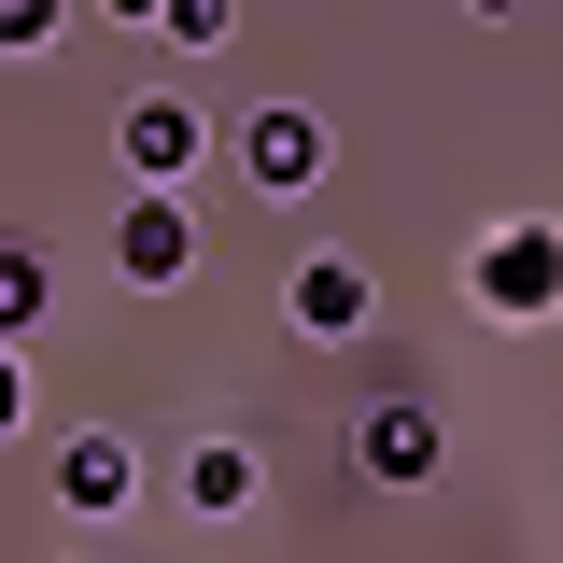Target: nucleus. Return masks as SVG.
I'll use <instances>...</instances> for the list:
<instances>
[{
  "mask_svg": "<svg viewBox=\"0 0 563 563\" xmlns=\"http://www.w3.org/2000/svg\"><path fill=\"white\" fill-rule=\"evenodd\" d=\"M465 282H479L493 324H550V310H563V225H550V211H507V225H479Z\"/></svg>",
  "mask_w": 563,
  "mask_h": 563,
  "instance_id": "f257e3e1",
  "label": "nucleus"
},
{
  "mask_svg": "<svg viewBox=\"0 0 563 563\" xmlns=\"http://www.w3.org/2000/svg\"><path fill=\"white\" fill-rule=\"evenodd\" d=\"M184 268H198V211H184V198H155V184H141V198L113 211V282H141V296H169Z\"/></svg>",
  "mask_w": 563,
  "mask_h": 563,
  "instance_id": "f03ea898",
  "label": "nucleus"
},
{
  "mask_svg": "<svg viewBox=\"0 0 563 563\" xmlns=\"http://www.w3.org/2000/svg\"><path fill=\"white\" fill-rule=\"evenodd\" d=\"M352 465H366L380 493H422L437 465H451V437H437V409H422V395H380V409L352 422Z\"/></svg>",
  "mask_w": 563,
  "mask_h": 563,
  "instance_id": "7ed1b4c3",
  "label": "nucleus"
},
{
  "mask_svg": "<svg viewBox=\"0 0 563 563\" xmlns=\"http://www.w3.org/2000/svg\"><path fill=\"white\" fill-rule=\"evenodd\" d=\"M240 169H254L268 198H310V184H324V113H310V99H268V113L240 128Z\"/></svg>",
  "mask_w": 563,
  "mask_h": 563,
  "instance_id": "20e7f679",
  "label": "nucleus"
},
{
  "mask_svg": "<svg viewBox=\"0 0 563 563\" xmlns=\"http://www.w3.org/2000/svg\"><path fill=\"white\" fill-rule=\"evenodd\" d=\"M198 155H211V113H198V99H169V85L128 99V169L155 184V198H184V169H198Z\"/></svg>",
  "mask_w": 563,
  "mask_h": 563,
  "instance_id": "39448f33",
  "label": "nucleus"
},
{
  "mask_svg": "<svg viewBox=\"0 0 563 563\" xmlns=\"http://www.w3.org/2000/svg\"><path fill=\"white\" fill-rule=\"evenodd\" d=\"M128 493H141V451L113 437V422H85V437L57 451V507L70 521H128Z\"/></svg>",
  "mask_w": 563,
  "mask_h": 563,
  "instance_id": "423d86ee",
  "label": "nucleus"
},
{
  "mask_svg": "<svg viewBox=\"0 0 563 563\" xmlns=\"http://www.w3.org/2000/svg\"><path fill=\"white\" fill-rule=\"evenodd\" d=\"M282 310H296V339H352V324L380 310V282L352 268V254H296V282H282Z\"/></svg>",
  "mask_w": 563,
  "mask_h": 563,
  "instance_id": "0eeeda50",
  "label": "nucleus"
},
{
  "mask_svg": "<svg viewBox=\"0 0 563 563\" xmlns=\"http://www.w3.org/2000/svg\"><path fill=\"white\" fill-rule=\"evenodd\" d=\"M184 507H198V521L268 507V451H254V437H198V451H184Z\"/></svg>",
  "mask_w": 563,
  "mask_h": 563,
  "instance_id": "6e6552de",
  "label": "nucleus"
},
{
  "mask_svg": "<svg viewBox=\"0 0 563 563\" xmlns=\"http://www.w3.org/2000/svg\"><path fill=\"white\" fill-rule=\"evenodd\" d=\"M57 310V268L43 254H0V324H43Z\"/></svg>",
  "mask_w": 563,
  "mask_h": 563,
  "instance_id": "1a4fd4ad",
  "label": "nucleus"
},
{
  "mask_svg": "<svg viewBox=\"0 0 563 563\" xmlns=\"http://www.w3.org/2000/svg\"><path fill=\"white\" fill-rule=\"evenodd\" d=\"M155 29H169V43H184V57H211V43H225V29H240V0H169V14H155Z\"/></svg>",
  "mask_w": 563,
  "mask_h": 563,
  "instance_id": "9d476101",
  "label": "nucleus"
}]
</instances>
